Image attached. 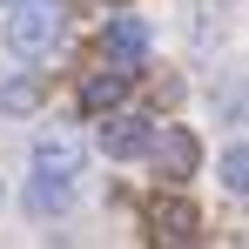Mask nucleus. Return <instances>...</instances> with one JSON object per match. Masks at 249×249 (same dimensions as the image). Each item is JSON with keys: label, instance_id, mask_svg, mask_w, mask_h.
<instances>
[{"label": "nucleus", "instance_id": "nucleus-7", "mask_svg": "<svg viewBox=\"0 0 249 249\" xmlns=\"http://www.w3.org/2000/svg\"><path fill=\"white\" fill-rule=\"evenodd\" d=\"M122 94H128V68L108 61V68H94V74L81 81V108L88 115H108V108H122Z\"/></svg>", "mask_w": 249, "mask_h": 249}, {"label": "nucleus", "instance_id": "nucleus-2", "mask_svg": "<svg viewBox=\"0 0 249 249\" xmlns=\"http://www.w3.org/2000/svg\"><path fill=\"white\" fill-rule=\"evenodd\" d=\"M148 47H155V34H148V20L142 14H108V27H101V54L115 61V68H142L148 61Z\"/></svg>", "mask_w": 249, "mask_h": 249}, {"label": "nucleus", "instance_id": "nucleus-6", "mask_svg": "<svg viewBox=\"0 0 249 249\" xmlns=\"http://www.w3.org/2000/svg\"><path fill=\"white\" fill-rule=\"evenodd\" d=\"M81 135H68V128H54V135H41L34 142V168L41 175H81Z\"/></svg>", "mask_w": 249, "mask_h": 249}, {"label": "nucleus", "instance_id": "nucleus-3", "mask_svg": "<svg viewBox=\"0 0 249 249\" xmlns=\"http://www.w3.org/2000/svg\"><path fill=\"white\" fill-rule=\"evenodd\" d=\"M148 162L162 168V175H175V182H182V175H196V168H202V142H196L182 122H168V128H155V135H148Z\"/></svg>", "mask_w": 249, "mask_h": 249}, {"label": "nucleus", "instance_id": "nucleus-11", "mask_svg": "<svg viewBox=\"0 0 249 249\" xmlns=\"http://www.w3.org/2000/svg\"><path fill=\"white\" fill-rule=\"evenodd\" d=\"M108 7H122V0H108Z\"/></svg>", "mask_w": 249, "mask_h": 249}, {"label": "nucleus", "instance_id": "nucleus-10", "mask_svg": "<svg viewBox=\"0 0 249 249\" xmlns=\"http://www.w3.org/2000/svg\"><path fill=\"white\" fill-rule=\"evenodd\" d=\"M215 175H222L229 196H249V148H229V155L215 162Z\"/></svg>", "mask_w": 249, "mask_h": 249}, {"label": "nucleus", "instance_id": "nucleus-12", "mask_svg": "<svg viewBox=\"0 0 249 249\" xmlns=\"http://www.w3.org/2000/svg\"><path fill=\"white\" fill-rule=\"evenodd\" d=\"M0 7H7V0H0Z\"/></svg>", "mask_w": 249, "mask_h": 249}, {"label": "nucleus", "instance_id": "nucleus-1", "mask_svg": "<svg viewBox=\"0 0 249 249\" xmlns=\"http://www.w3.org/2000/svg\"><path fill=\"white\" fill-rule=\"evenodd\" d=\"M61 41V0H7V47L20 61H41Z\"/></svg>", "mask_w": 249, "mask_h": 249}, {"label": "nucleus", "instance_id": "nucleus-5", "mask_svg": "<svg viewBox=\"0 0 249 249\" xmlns=\"http://www.w3.org/2000/svg\"><path fill=\"white\" fill-rule=\"evenodd\" d=\"M148 229H155V243H196L202 236V215H196V202H182V196H155L148 202Z\"/></svg>", "mask_w": 249, "mask_h": 249}, {"label": "nucleus", "instance_id": "nucleus-4", "mask_svg": "<svg viewBox=\"0 0 249 249\" xmlns=\"http://www.w3.org/2000/svg\"><path fill=\"white\" fill-rule=\"evenodd\" d=\"M148 135H155L148 115H115V108H108V122H101V155H108V162H135V155H148Z\"/></svg>", "mask_w": 249, "mask_h": 249}, {"label": "nucleus", "instance_id": "nucleus-8", "mask_svg": "<svg viewBox=\"0 0 249 249\" xmlns=\"http://www.w3.org/2000/svg\"><path fill=\"white\" fill-rule=\"evenodd\" d=\"M68 202H74L68 175H34V189H27V209H34V215H61Z\"/></svg>", "mask_w": 249, "mask_h": 249}, {"label": "nucleus", "instance_id": "nucleus-9", "mask_svg": "<svg viewBox=\"0 0 249 249\" xmlns=\"http://www.w3.org/2000/svg\"><path fill=\"white\" fill-rule=\"evenodd\" d=\"M27 108H41V81L34 74H14L0 88V115H27Z\"/></svg>", "mask_w": 249, "mask_h": 249}]
</instances>
